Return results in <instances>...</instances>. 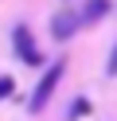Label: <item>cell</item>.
Instances as JSON below:
<instances>
[{
	"instance_id": "1",
	"label": "cell",
	"mask_w": 117,
	"mask_h": 121,
	"mask_svg": "<svg viewBox=\"0 0 117 121\" xmlns=\"http://www.w3.org/2000/svg\"><path fill=\"white\" fill-rule=\"evenodd\" d=\"M62 74H66V59H55V63L47 66V74L35 82V90H31V98H27V113H43V109H47V102L55 98Z\"/></svg>"
},
{
	"instance_id": "2",
	"label": "cell",
	"mask_w": 117,
	"mask_h": 121,
	"mask_svg": "<svg viewBox=\"0 0 117 121\" xmlns=\"http://www.w3.org/2000/svg\"><path fill=\"white\" fill-rule=\"evenodd\" d=\"M12 47H16V59L27 63V66H43L47 63V51H39V43H35V35H31L27 24H16L12 27Z\"/></svg>"
},
{
	"instance_id": "3",
	"label": "cell",
	"mask_w": 117,
	"mask_h": 121,
	"mask_svg": "<svg viewBox=\"0 0 117 121\" xmlns=\"http://www.w3.org/2000/svg\"><path fill=\"white\" fill-rule=\"evenodd\" d=\"M78 24H82V12H55L51 16V35L59 43H66L70 35L78 31Z\"/></svg>"
},
{
	"instance_id": "4",
	"label": "cell",
	"mask_w": 117,
	"mask_h": 121,
	"mask_svg": "<svg viewBox=\"0 0 117 121\" xmlns=\"http://www.w3.org/2000/svg\"><path fill=\"white\" fill-rule=\"evenodd\" d=\"M109 20V0H86L82 4V24H101Z\"/></svg>"
},
{
	"instance_id": "5",
	"label": "cell",
	"mask_w": 117,
	"mask_h": 121,
	"mask_svg": "<svg viewBox=\"0 0 117 121\" xmlns=\"http://www.w3.org/2000/svg\"><path fill=\"white\" fill-rule=\"evenodd\" d=\"M90 98H74V102L66 105V121H82V117H90Z\"/></svg>"
},
{
	"instance_id": "6",
	"label": "cell",
	"mask_w": 117,
	"mask_h": 121,
	"mask_svg": "<svg viewBox=\"0 0 117 121\" xmlns=\"http://www.w3.org/2000/svg\"><path fill=\"white\" fill-rule=\"evenodd\" d=\"M12 94H16V78H8V74H4V78H0V102H8Z\"/></svg>"
},
{
	"instance_id": "7",
	"label": "cell",
	"mask_w": 117,
	"mask_h": 121,
	"mask_svg": "<svg viewBox=\"0 0 117 121\" xmlns=\"http://www.w3.org/2000/svg\"><path fill=\"white\" fill-rule=\"evenodd\" d=\"M105 74H109V78L117 74V47H113V55H109V63H105Z\"/></svg>"
}]
</instances>
